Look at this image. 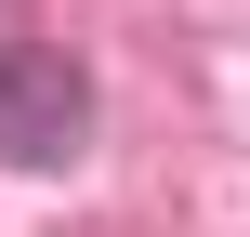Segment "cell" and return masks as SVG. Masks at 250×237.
<instances>
[{
    "instance_id": "cell-1",
    "label": "cell",
    "mask_w": 250,
    "mask_h": 237,
    "mask_svg": "<svg viewBox=\"0 0 250 237\" xmlns=\"http://www.w3.org/2000/svg\"><path fill=\"white\" fill-rule=\"evenodd\" d=\"M92 119V79L40 40H0V158H66Z\"/></svg>"
}]
</instances>
